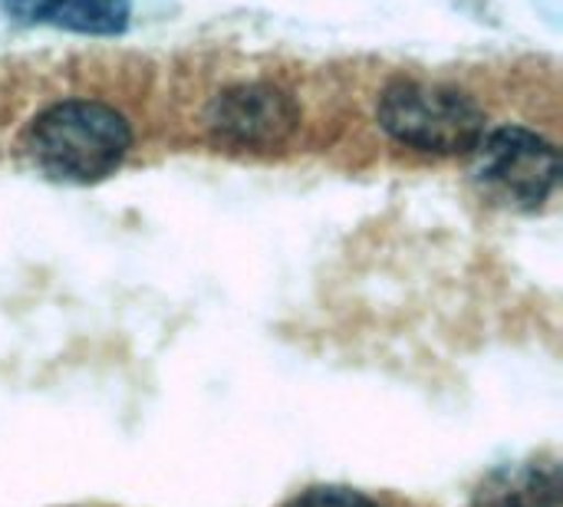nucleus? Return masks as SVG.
I'll return each mask as SVG.
<instances>
[{"label": "nucleus", "mask_w": 563, "mask_h": 507, "mask_svg": "<svg viewBox=\"0 0 563 507\" xmlns=\"http://www.w3.org/2000/svg\"><path fill=\"white\" fill-rule=\"evenodd\" d=\"M132 142L129 122L89 99H73L46 109L26 132L33 162L56 181L89 185L119 168Z\"/></svg>", "instance_id": "f257e3e1"}, {"label": "nucleus", "mask_w": 563, "mask_h": 507, "mask_svg": "<svg viewBox=\"0 0 563 507\" xmlns=\"http://www.w3.org/2000/svg\"><path fill=\"white\" fill-rule=\"evenodd\" d=\"M379 125L402 145L435 155H465L485 139V112L455 89L399 82L379 102Z\"/></svg>", "instance_id": "f03ea898"}, {"label": "nucleus", "mask_w": 563, "mask_h": 507, "mask_svg": "<svg viewBox=\"0 0 563 507\" xmlns=\"http://www.w3.org/2000/svg\"><path fill=\"white\" fill-rule=\"evenodd\" d=\"M475 175L501 201L538 208L561 181V155L538 132L508 125L475 145Z\"/></svg>", "instance_id": "7ed1b4c3"}, {"label": "nucleus", "mask_w": 563, "mask_h": 507, "mask_svg": "<svg viewBox=\"0 0 563 507\" xmlns=\"http://www.w3.org/2000/svg\"><path fill=\"white\" fill-rule=\"evenodd\" d=\"M208 119H211V129L228 142L277 145L294 132L300 112H297V102L284 89L251 82V86H234L221 92L211 102Z\"/></svg>", "instance_id": "20e7f679"}, {"label": "nucleus", "mask_w": 563, "mask_h": 507, "mask_svg": "<svg viewBox=\"0 0 563 507\" xmlns=\"http://www.w3.org/2000/svg\"><path fill=\"white\" fill-rule=\"evenodd\" d=\"M561 505V469L521 465L498 472L478 495V507H558Z\"/></svg>", "instance_id": "39448f33"}, {"label": "nucleus", "mask_w": 563, "mask_h": 507, "mask_svg": "<svg viewBox=\"0 0 563 507\" xmlns=\"http://www.w3.org/2000/svg\"><path fill=\"white\" fill-rule=\"evenodd\" d=\"M129 10V0H63L53 16L79 33H122Z\"/></svg>", "instance_id": "423d86ee"}, {"label": "nucleus", "mask_w": 563, "mask_h": 507, "mask_svg": "<svg viewBox=\"0 0 563 507\" xmlns=\"http://www.w3.org/2000/svg\"><path fill=\"white\" fill-rule=\"evenodd\" d=\"M287 507H379L366 495L350 492V488H310L300 498H294Z\"/></svg>", "instance_id": "0eeeda50"}, {"label": "nucleus", "mask_w": 563, "mask_h": 507, "mask_svg": "<svg viewBox=\"0 0 563 507\" xmlns=\"http://www.w3.org/2000/svg\"><path fill=\"white\" fill-rule=\"evenodd\" d=\"M0 3L7 13H13L20 20H43V16H53L63 0H0Z\"/></svg>", "instance_id": "6e6552de"}]
</instances>
